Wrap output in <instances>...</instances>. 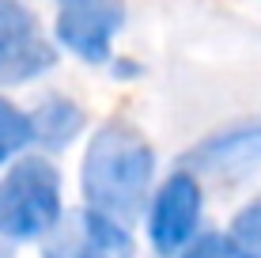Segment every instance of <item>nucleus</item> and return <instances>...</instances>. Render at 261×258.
<instances>
[{
  "mask_svg": "<svg viewBox=\"0 0 261 258\" xmlns=\"http://www.w3.org/2000/svg\"><path fill=\"white\" fill-rule=\"evenodd\" d=\"M151 171H155V156L148 140L125 122H110L95 133L84 156V194L95 209L118 220L137 217Z\"/></svg>",
  "mask_w": 261,
  "mask_h": 258,
  "instance_id": "nucleus-1",
  "label": "nucleus"
},
{
  "mask_svg": "<svg viewBox=\"0 0 261 258\" xmlns=\"http://www.w3.org/2000/svg\"><path fill=\"white\" fill-rule=\"evenodd\" d=\"M61 217V179L46 159H23L0 179V236L34 239Z\"/></svg>",
  "mask_w": 261,
  "mask_h": 258,
  "instance_id": "nucleus-2",
  "label": "nucleus"
},
{
  "mask_svg": "<svg viewBox=\"0 0 261 258\" xmlns=\"http://www.w3.org/2000/svg\"><path fill=\"white\" fill-rule=\"evenodd\" d=\"M125 23L121 0H57V38L84 61H106Z\"/></svg>",
  "mask_w": 261,
  "mask_h": 258,
  "instance_id": "nucleus-3",
  "label": "nucleus"
},
{
  "mask_svg": "<svg viewBox=\"0 0 261 258\" xmlns=\"http://www.w3.org/2000/svg\"><path fill=\"white\" fill-rule=\"evenodd\" d=\"M42 258H133V239L118 217L91 205L72 213L57 232H49Z\"/></svg>",
  "mask_w": 261,
  "mask_h": 258,
  "instance_id": "nucleus-4",
  "label": "nucleus"
},
{
  "mask_svg": "<svg viewBox=\"0 0 261 258\" xmlns=\"http://www.w3.org/2000/svg\"><path fill=\"white\" fill-rule=\"evenodd\" d=\"M53 57L57 53L42 38L38 19L23 4L0 0V84H23L46 73Z\"/></svg>",
  "mask_w": 261,
  "mask_h": 258,
  "instance_id": "nucleus-5",
  "label": "nucleus"
},
{
  "mask_svg": "<svg viewBox=\"0 0 261 258\" xmlns=\"http://www.w3.org/2000/svg\"><path fill=\"white\" fill-rule=\"evenodd\" d=\"M197 220H201V190L197 179L186 171L170 175L167 186L159 190L155 205H151V243L159 254H174L197 232Z\"/></svg>",
  "mask_w": 261,
  "mask_h": 258,
  "instance_id": "nucleus-6",
  "label": "nucleus"
},
{
  "mask_svg": "<svg viewBox=\"0 0 261 258\" xmlns=\"http://www.w3.org/2000/svg\"><path fill=\"white\" fill-rule=\"evenodd\" d=\"M186 163L197 171H208L216 179H239V175L261 171V126H242L223 137L204 140L186 156Z\"/></svg>",
  "mask_w": 261,
  "mask_h": 258,
  "instance_id": "nucleus-7",
  "label": "nucleus"
},
{
  "mask_svg": "<svg viewBox=\"0 0 261 258\" xmlns=\"http://www.w3.org/2000/svg\"><path fill=\"white\" fill-rule=\"evenodd\" d=\"M84 126V114L76 110L72 103L65 99H49L42 106V114L34 118V140H42V145L49 148H65L72 137H76V129Z\"/></svg>",
  "mask_w": 261,
  "mask_h": 258,
  "instance_id": "nucleus-8",
  "label": "nucleus"
},
{
  "mask_svg": "<svg viewBox=\"0 0 261 258\" xmlns=\"http://www.w3.org/2000/svg\"><path fill=\"white\" fill-rule=\"evenodd\" d=\"M34 140V118L19 114L12 103L0 99V163L12 159L19 148H27Z\"/></svg>",
  "mask_w": 261,
  "mask_h": 258,
  "instance_id": "nucleus-9",
  "label": "nucleus"
},
{
  "mask_svg": "<svg viewBox=\"0 0 261 258\" xmlns=\"http://www.w3.org/2000/svg\"><path fill=\"white\" fill-rule=\"evenodd\" d=\"M186 258H254L246 251V243H239L235 236H201L197 247H190Z\"/></svg>",
  "mask_w": 261,
  "mask_h": 258,
  "instance_id": "nucleus-10",
  "label": "nucleus"
},
{
  "mask_svg": "<svg viewBox=\"0 0 261 258\" xmlns=\"http://www.w3.org/2000/svg\"><path fill=\"white\" fill-rule=\"evenodd\" d=\"M231 232H235L239 243L246 247H257L261 243V201H254V205H246L235 217V224H231Z\"/></svg>",
  "mask_w": 261,
  "mask_h": 258,
  "instance_id": "nucleus-11",
  "label": "nucleus"
}]
</instances>
